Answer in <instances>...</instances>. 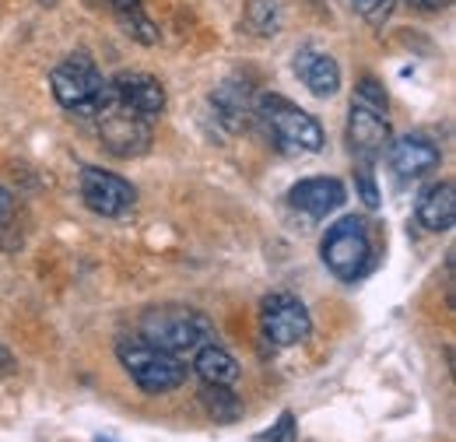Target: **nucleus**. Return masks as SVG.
<instances>
[{"instance_id": "obj_1", "label": "nucleus", "mask_w": 456, "mask_h": 442, "mask_svg": "<svg viewBox=\"0 0 456 442\" xmlns=\"http://www.w3.org/2000/svg\"><path fill=\"white\" fill-rule=\"evenodd\" d=\"M141 337L169 355H190L204 344L215 340V323L186 306H162V309H148L141 320Z\"/></svg>"}, {"instance_id": "obj_2", "label": "nucleus", "mask_w": 456, "mask_h": 442, "mask_svg": "<svg viewBox=\"0 0 456 442\" xmlns=\"http://www.w3.org/2000/svg\"><path fill=\"white\" fill-rule=\"evenodd\" d=\"M253 116L264 123L267 137L281 148V151H323V127L309 116L305 110L291 106L281 95H264L253 102Z\"/></svg>"}, {"instance_id": "obj_3", "label": "nucleus", "mask_w": 456, "mask_h": 442, "mask_svg": "<svg viewBox=\"0 0 456 442\" xmlns=\"http://www.w3.org/2000/svg\"><path fill=\"white\" fill-rule=\"evenodd\" d=\"M50 85H53L60 106L77 112V116H95L110 99V81L99 74V67L85 53H74L63 63H57L50 74Z\"/></svg>"}, {"instance_id": "obj_4", "label": "nucleus", "mask_w": 456, "mask_h": 442, "mask_svg": "<svg viewBox=\"0 0 456 442\" xmlns=\"http://www.w3.org/2000/svg\"><path fill=\"white\" fill-rule=\"evenodd\" d=\"M116 355H119L123 369L130 372V380L144 393H169L186 380L183 362L169 351L148 344L144 337H123L116 344Z\"/></svg>"}, {"instance_id": "obj_5", "label": "nucleus", "mask_w": 456, "mask_h": 442, "mask_svg": "<svg viewBox=\"0 0 456 442\" xmlns=\"http://www.w3.org/2000/svg\"><path fill=\"white\" fill-rule=\"evenodd\" d=\"M323 260L341 281H358L372 267V242L362 218H341L323 239Z\"/></svg>"}, {"instance_id": "obj_6", "label": "nucleus", "mask_w": 456, "mask_h": 442, "mask_svg": "<svg viewBox=\"0 0 456 442\" xmlns=\"http://www.w3.org/2000/svg\"><path fill=\"white\" fill-rule=\"evenodd\" d=\"M92 119L99 123L102 144H106L113 155H119V159H137V155H144L148 144H151V119L141 116V112L126 110L123 102H116L113 88H110L106 106L95 112Z\"/></svg>"}, {"instance_id": "obj_7", "label": "nucleus", "mask_w": 456, "mask_h": 442, "mask_svg": "<svg viewBox=\"0 0 456 442\" xmlns=\"http://www.w3.org/2000/svg\"><path fill=\"white\" fill-rule=\"evenodd\" d=\"M260 316H264V331L274 344L291 348V344H302L309 331H313V320L305 313V306L288 295V291H274L260 302Z\"/></svg>"}, {"instance_id": "obj_8", "label": "nucleus", "mask_w": 456, "mask_h": 442, "mask_svg": "<svg viewBox=\"0 0 456 442\" xmlns=\"http://www.w3.org/2000/svg\"><path fill=\"white\" fill-rule=\"evenodd\" d=\"M81 201H85L95 215H102V218H123V215L134 208L137 193H134V186H130L126 179H119L116 172L85 168V172H81Z\"/></svg>"}, {"instance_id": "obj_9", "label": "nucleus", "mask_w": 456, "mask_h": 442, "mask_svg": "<svg viewBox=\"0 0 456 442\" xmlns=\"http://www.w3.org/2000/svg\"><path fill=\"white\" fill-rule=\"evenodd\" d=\"M347 141H351V151L362 159V162H376L383 155V148L390 144V127H387V116L372 106H362V102H351V116H347Z\"/></svg>"}, {"instance_id": "obj_10", "label": "nucleus", "mask_w": 456, "mask_h": 442, "mask_svg": "<svg viewBox=\"0 0 456 442\" xmlns=\"http://www.w3.org/2000/svg\"><path fill=\"white\" fill-rule=\"evenodd\" d=\"M110 88H113L116 102H123L126 110L141 112V116H148V119H155L159 112L166 110V88H162V81L151 78V74L123 70V74H116L113 81H110Z\"/></svg>"}, {"instance_id": "obj_11", "label": "nucleus", "mask_w": 456, "mask_h": 442, "mask_svg": "<svg viewBox=\"0 0 456 442\" xmlns=\"http://www.w3.org/2000/svg\"><path fill=\"white\" fill-rule=\"evenodd\" d=\"M288 201L295 211H305L309 218H327L344 204V183L334 176H313V179L295 183Z\"/></svg>"}, {"instance_id": "obj_12", "label": "nucleus", "mask_w": 456, "mask_h": 442, "mask_svg": "<svg viewBox=\"0 0 456 442\" xmlns=\"http://www.w3.org/2000/svg\"><path fill=\"white\" fill-rule=\"evenodd\" d=\"M295 74L320 99H330L341 88V67H338V60L330 53H320V50H298L295 53Z\"/></svg>"}, {"instance_id": "obj_13", "label": "nucleus", "mask_w": 456, "mask_h": 442, "mask_svg": "<svg viewBox=\"0 0 456 442\" xmlns=\"http://www.w3.org/2000/svg\"><path fill=\"white\" fill-rule=\"evenodd\" d=\"M390 166L397 172L400 183L421 179L432 168H439V148L425 137H400L397 144L390 148Z\"/></svg>"}, {"instance_id": "obj_14", "label": "nucleus", "mask_w": 456, "mask_h": 442, "mask_svg": "<svg viewBox=\"0 0 456 442\" xmlns=\"http://www.w3.org/2000/svg\"><path fill=\"white\" fill-rule=\"evenodd\" d=\"M418 221L428 232H450L456 221V190L453 183H436L418 201Z\"/></svg>"}, {"instance_id": "obj_15", "label": "nucleus", "mask_w": 456, "mask_h": 442, "mask_svg": "<svg viewBox=\"0 0 456 442\" xmlns=\"http://www.w3.org/2000/svg\"><path fill=\"white\" fill-rule=\"evenodd\" d=\"M193 369H197V376H200L204 383H211V387H232V383L239 380V362L228 355L225 348H218L215 340L193 351Z\"/></svg>"}, {"instance_id": "obj_16", "label": "nucleus", "mask_w": 456, "mask_h": 442, "mask_svg": "<svg viewBox=\"0 0 456 442\" xmlns=\"http://www.w3.org/2000/svg\"><path fill=\"white\" fill-rule=\"evenodd\" d=\"M215 110L222 112V123H225L228 130H246L249 123H253V95L246 92V85L239 88V85H225V88H218V95H215Z\"/></svg>"}, {"instance_id": "obj_17", "label": "nucleus", "mask_w": 456, "mask_h": 442, "mask_svg": "<svg viewBox=\"0 0 456 442\" xmlns=\"http://www.w3.org/2000/svg\"><path fill=\"white\" fill-rule=\"evenodd\" d=\"M200 404L208 407V414H211L215 422H225V425L242 414V404L228 393V387H211V383H204V389H200Z\"/></svg>"}, {"instance_id": "obj_18", "label": "nucleus", "mask_w": 456, "mask_h": 442, "mask_svg": "<svg viewBox=\"0 0 456 442\" xmlns=\"http://www.w3.org/2000/svg\"><path fill=\"white\" fill-rule=\"evenodd\" d=\"M116 14H119V25L126 29V36H134L137 43H144V46H155V43H159V29L144 18L141 4H134V7H126V11H116Z\"/></svg>"}, {"instance_id": "obj_19", "label": "nucleus", "mask_w": 456, "mask_h": 442, "mask_svg": "<svg viewBox=\"0 0 456 442\" xmlns=\"http://www.w3.org/2000/svg\"><path fill=\"white\" fill-rule=\"evenodd\" d=\"M246 25L256 36H274L278 32V4L274 0H249L246 4Z\"/></svg>"}, {"instance_id": "obj_20", "label": "nucleus", "mask_w": 456, "mask_h": 442, "mask_svg": "<svg viewBox=\"0 0 456 442\" xmlns=\"http://www.w3.org/2000/svg\"><path fill=\"white\" fill-rule=\"evenodd\" d=\"M351 7L369 21V25H383L394 11V0H351Z\"/></svg>"}, {"instance_id": "obj_21", "label": "nucleus", "mask_w": 456, "mask_h": 442, "mask_svg": "<svg viewBox=\"0 0 456 442\" xmlns=\"http://www.w3.org/2000/svg\"><path fill=\"white\" fill-rule=\"evenodd\" d=\"M298 436V425H295V414L291 411H281V418H278V425L271 429V432H264L260 442H295Z\"/></svg>"}, {"instance_id": "obj_22", "label": "nucleus", "mask_w": 456, "mask_h": 442, "mask_svg": "<svg viewBox=\"0 0 456 442\" xmlns=\"http://www.w3.org/2000/svg\"><path fill=\"white\" fill-rule=\"evenodd\" d=\"M358 102L362 106H372V110L387 112V95L379 92V85L372 81V78H365L362 85H358Z\"/></svg>"}, {"instance_id": "obj_23", "label": "nucleus", "mask_w": 456, "mask_h": 442, "mask_svg": "<svg viewBox=\"0 0 456 442\" xmlns=\"http://www.w3.org/2000/svg\"><path fill=\"white\" fill-rule=\"evenodd\" d=\"M372 162H362L358 166V183H362V197L369 208H379V193H376V183H372Z\"/></svg>"}, {"instance_id": "obj_24", "label": "nucleus", "mask_w": 456, "mask_h": 442, "mask_svg": "<svg viewBox=\"0 0 456 442\" xmlns=\"http://www.w3.org/2000/svg\"><path fill=\"white\" fill-rule=\"evenodd\" d=\"M18 372V358L0 344V380H7V376H14Z\"/></svg>"}, {"instance_id": "obj_25", "label": "nucleus", "mask_w": 456, "mask_h": 442, "mask_svg": "<svg viewBox=\"0 0 456 442\" xmlns=\"http://www.w3.org/2000/svg\"><path fill=\"white\" fill-rule=\"evenodd\" d=\"M11 211H14V201H11V193H7V190H0V221L11 218Z\"/></svg>"}, {"instance_id": "obj_26", "label": "nucleus", "mask_w": 456, "mask_h": 442, "mask_svg": "<svg viewBox=\"0 0 456 442\" xmlns=\"http://www.w3.org/2000/svg\"><path fill=\"white\" fill-rule=\"evenodd\" d=\"M113 11H126V7H134V4H141V0H106Z\"/></svg>"}, {"instance_id": "obj_27", "label": "nucleus", "mask_w": 456, "mask_h": 442, "mask_svg": "<svg viewBox=\"0 0 456 442\" xmlns=\"http://www.w3.org/2000/svg\"><path fill=\"white\" fill-rule=\"evenodd\" d=\"M95 442H113V439H102V436H99V439H95Z\"/></svg>"}]
</instances>
